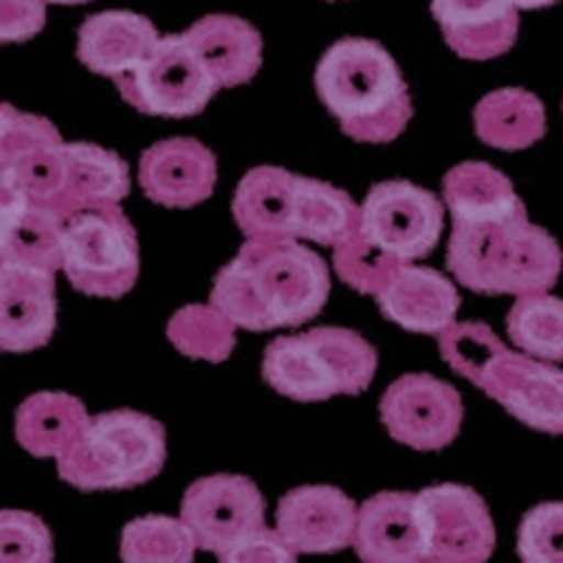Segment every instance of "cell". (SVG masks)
Here are the masks:
<instances>
[{"instance_id":"1","label":"cell","mask_w":563,"mask_h":563,"mask_svg":"<svg viewBox=\"0 0 563 563\" xmlns=\"http://www.w3.org/2000/svg\"><path fill=\"white\" fill-rule=\"evenodd\" d=\"M327 296V263L296 238H249L211 285V305L251 333L308 324Z\"/></svg>"},{"instance_id":"2","label":"cell","mask_w":563,"mask_h":563,"mask_svg":"<svg viewBox=\"0 0 563 563\" xmlns=\"http://www.w3.org/2000/svg\"><path fill=\"white\" fill-rule=\"evenodd\" d=\"M316 93L350 139L386 144L411 122L406 79L384 45L344 37L316 65Z\"/></svg>"},{"instance_id":"3","label":"cell","mask_w":563,"mask_h":563,"mask_svg":"<svg viewBox=\"0 0 563 563\" xmlns=\"http://www.w3.org/2000/svg\"><path fill=\"white\" fill-rule=\"evenodd\" d=\"M445 263L460 285L487 296H536L555 288L563 268L558 240L527 218L510 223H454Z\"/></svg>"},{"instance_id":"4","label":"cell","mask_w":563,"mask_h":563,"mask_svg":"<svg viewBox=\"0 0 563 563\" xmlns=\"http://www.w3.org/2000/svg\"><path fill=\"white\" fill-rule=\"evenodd\" d=\"M378 372V352L344 327H313L279 335L265 346L263 378L279 395L319 404L335 395H361Z\"/></svg>"},{"instance_id":"5","label":"cell","mask_w":563,"mask_h":563,"mask_svg":"<svg viewBox=\"0 0 563 563\" xmlns=\"http://www.w3.org/2000/svg\"><path fill=\"white\" fill-rule=\"evenodd\" d=\"M167 462V431L130 409L90 417L88 429L57 460L59 479L77 490H128L147 485Z\"/></svg>"},{"instance_id":"6","label":"cell","mask_w":563,"mask_h":563,"mask_svg":"<svg viewBox=\"0 0 563 563\" xmlns=\"http://www.w3.org/2000/svg\"><path fill=\"white\" fill-rule=\"evenodd\" d=\"M63 271L79 294L119 299L139 279V238L119 203H99L65 220Z\"/></svg>"},{"instance_id":"7","label":"cell","mask_w":563,"mask_h":563,"mask_svg":"<svg viewBox=\"0 0 563 563\" xmlns=\"http://www.w3.org/2000/svg\"><path fill=\"white\" fill-rule=\"evenodd\" d=\"M59 130L48 119L20 113L14 104L0 108V192L59 214L68 175V153Z\"/></svg>"},{"instance_id":"8","label":"cell","mask_w":563,"mask_h":563,"mask_svg":"<svg viewBox=\"0 0 563 563\" xmlns=\"http://www.w3.org/2000/svg\"><path fill=\"white\" fill-rule=\"evenodd\" d=\"M115 88L135 110L164 119L203 113L220 90L184 34L161 37L139 68L115 79Z\"/></svg>"},{"instance_id":"9","label":"cell","mask_w":563,"mask_h":563,"mask_svg":"<svg viewBox=\"0 0 563 563\" xmlns=\"http://www.w3.org/2000/svg\"><path fill=\"white\" fill-rule=\"evenodd\" d=\"M442 203L409 180H384L361 203V231L386 254L417 263L429 256L442 238Z\"/></svg>"},{"instance_id":"10","label":"cell","mask_w":563,"mask_h":563,"mask_svg":"<svg viewBox=\"0 0 563 563\" xmlns=\"http://www.w3.org/2000/svg\"><path fill=\"white\" fill-rule=\"evenodd\" d=\"M462 397L434 375L411 372L380 397V420L395 442L415 451L449 449L462 429Z\"/></svg>"},{"instance_id":"11","label":"cell","mask_w":563,"mask_h":563,"mask_svg":"<svg viewBox=\"0 0 563 563\" xmlns=\"http://www.w3.org/2000/svg\"><path fill=\"white\" fill-rule=\"evenodd\" d=\"M429 552L426 563H487L496 550V525L474 487L434 485L417 493Z\"/></svg>"},{"instance_id":"12","label":"cell","mask_w":563,"mask_h":563,"mask_svg":"<svg viewBox=\"0 0 563 563\" xmlns=\"http://www.w3.org/2000/svg\"><path fill=\"white\" fill-rule=\"evenodd\" d=\"M180 519L206 552H225L265 527V499L249 476L211 474L192 482L180 499Z\"/></svg>"},{"instance_id":"13","label":"cell","mask_w":563,"mask_h":563,"mask_svg":"<svg viewBox=\"0 0 563 563\" xmlns=\"http://www.w3.org/2000/svg\"><path fill=\"white\" fill-rule=\"evenodd\" d=\"M479 389L530 429L563 434V369L550 361L505 350Z\"/></svg>"},{"instance_id":"14","label":"cell","mask_w":563,"mask_h":563,"mask_svg":"<svg viewBox=\"0 0 563 563\" xmlns=\"http://www.w3.org/2000/svg\"><path fill=\"white\" fill-rule=\"evenodd\" d=\"M358 505L333 485H301L276 505V530L299 555H330L352 547Z\"/></svg>"},{"instance_id":"15","label":"cell","mask_w":563,"mask_h":563,"mask_svg":"<svg viewBox=\"0 0 563 563\" xmlns=\"http://www.w3.org/2000/svg\"><path fill=\"white\" fill-rule=\"evenodd\" d=\"M352 550L361 563H426L429 538L417 493L384 490L358 507Z\"/></svg>"},{"instance_id":"16","label":"cell","mask_w":563,"mask_h":563,"mask_svg":"<svg viewBox=\"0 0 563 563\" xmlns=\"http://www.w3.org/2000/svg\"><path fill=\"white\" fill-rule=\"evenodd\" d=\"M218 184V158L198 139H164L144 150L139 186L153 203L189 209L211 198Z\"/></svg>"},{"instance_id":"17","label":"cell","mask_w":563,"mask_h":563,"mask_svg":"<svg viewBox=\"0 0 563 563\" xmlns=\"http://www.w3.org/2000/svg\"><path fill=\"white\" fill-rule=\"evenodd\" d=\"M57 330L54 274L0 265V350L34 352Z\"/></svg>"},{"instance_id":"18","label":"cell","mask_w":563,"mask_h":563,"mask_svg":"<svg viewBox=\"0 0 563 563\" xmlns=\"http://www.w3.org/2000/svg\"><path fill=\"white\" fill-rule=\"evenodd\" d=\"M442 37L462 59H496L519 37V9L512 0H431Z\"/></svg>"},{"instance_id":"19","label":"cell","mask_w":563,"mask_h":563,"mask_svg":"<svg viewBox=\"0 0 563 563\" xmlns=\"http://www.w3.org/2000/svg\"><path fill=\"white\" fill-rule=\"evenodd\" d=\"M380 313L409 333L440 335L460 313V290L434 268L404 265L378 294Z\"/></svg>"},{"instance_id":"20","label":"cell","mask_w":563,"mask_h":563,"mask_svg":"<svg viewBox=\"0 0 563 563\" xmlns=\"http://www.w3.org/2000/svg\"><path fill=\"white\" fill-rule=\"evenodd\" d=\"M161 34L153 20L135 12H99L90 14L79 29V63L99 77L122 79L150 57Z\"/></svg>"},{"instance_id":"21","label":"cell","mask_w":563,"mask_h":563,"mask_svg":"<svg viewBox=\"0 0 563 563\" xmlns=\"http://www.w3.org/2000/svg\"><path fill=\"white\" fill-rule=\"evenodd\" d=\"M63 234L57 211L0 192V265L57 274L65 260Z\"/></svg>"},{"instance_id":"22","label":"cell","mask_w":563,"mask_h":563,"mask_svg":"<svg viewBox=\"0 0 563 563\" xmlns=\"http://www.w3.org/2000/svg\"><path fill=\"white\" fill-rule=\"evenodd\" d=\"M184 37L218 88H238L251 82L263 65V37L249 20L234 14H206L186 29Z\"/></svg>"},{"instance_id":"23","label":"cell","mask_w":563,"mask_h":563,"mask_svg":"<svg viewBox=\"0 0 563 563\" xmlns=\"http://www.w3.org/2000/svg\"><path fill=\"white\" fill-rule=\"evenodd\" d=\"M442 200L454 223L485 225L527 218L525 203L512 189L510 178L485 161H465L445 173Z\"/></svg>"},{"instance_id":"24","label":"cell","mask_w":563,"mask_h":563,"mask_svg":"<svg viewBox=\"0 0 563 563\" xmlns=\"http://www.w3.org/2000/svg\"><path fill=\"white\" fill-rule=\"evenodd\" d=\"M299 175L282 167H254L243 175L231 214L245 238H294Z\"/></svg>"},{"instance_id":"25","label":"cell","mask_w":563,"mask_h":563,"mask_svg":"<svg viewBox=\"0 0 563 563\" xmlns=\"http://www.w3.org/2000/svg\"><path fill=\"white\" fill-rule=\"evenodd\" d=\"M88 409L79 397L65 391H37L18 406L14 437L32 456L59 460L88 429Z\"/></svg>"},{"instance_id":"26","label":"cell","mask_w":563,"mask_h":563,"mask_svg":"<svg viewBox=\"0 0 563 563\" xmlns=\"http://www.w3.org/2000/svg\"><path fill=\"white\" fill-rule=\"evenodd\" d=\"M68 175L59 200V218L68 220L77 211L99 203H122L130 195V167L113 150L97 147L88 141H70Z\"/></svg>"},{"instance_id":"27","label":"cell","mask_w":563,"mask_h":563,"mask_svg":"<svg viewBox=\"0 0 563 563\" xmlns=\"http://www.w3.org/2000/svg\"><path fill=\"white\" fill-rule=\"evenodd\" d=\"M474 128L485 144L505 153L532 147L547 133L544 102L525 88H499L479 99Z\"/></svg>"},{"instance_id":"28","label":"cell","mask_w":563,"mask_h":563,"mask_svg":"<svg viewBox=\"0 0 563 563\" xmlns=\"http://www.w3.org/2000/svg\"><path fill=\"white\" fill-rule=\"evenodd\" d=\"M361 229V209L344 189L316 178H301L296 192L294 238L335 249Z\"/></svg>"},{"instance_id":"29","label":"cell","mask_w":563,"mask_h":563,"mask_svg":"<svg viewBox=\"0 0 563 563\" xmlns=\"http://www.w3.org/2000/svg\"><path fill=\"white\" fill-rule=\"evenodd\" d=\"M198 538L184 519L141 516L124 525L119 555L124 563H195Z\"/></svg>"},{"instance_id":"30","label":"cell","mask_w":563,"mask_h":563,"mask_svg":"<svg viewBox=\"0 0 563 563\" xmlns=\"http://www.w3.org/2000/svg\"><path fill=\"white\" fill-rule=\"evenodd\" d=\"M507 335L532 358L563 364V299L550 294L516 299L507 313Z\"/></svg>"},{"instance_id":"31","label":"cell","mask_w":563,"mask_h":563,"mask_svg":"<svg viewBox=\"0 0 563 563\" xmlns=\"http://www.w3.org/2000/svg\"><path fill=\"white\" fill-rule=\"evenodd\" d=\"M238 324L214 305H186L173 313L167 324V335L175 350L189 358L223 364L238 344Z\"/></svg>"},{"instance_id":"32","label":"cell","mask_w":563,"mask_h":563,"mask_svg":"<svg viewBox=\"0 0 563 563\" xmlns=\"http://www.w3.org/2000/svg\"><path fill=\"white\" fill-rule=\"evenodd\" d=\"M437 341H440L442 361L456 375H462V378L476 386H482L487 372L493 369V364L507 350L485 321H454L449 330H442L437 335Z\"/></svg>"},{"instance_id":"33","label":"cell","mask_w":563,"mask_h":563,"mask_svg":"<svg viewBox=\"0 0 563 563\" xmlns=\"http://www.w3.org/2000/svg\"><path fill=\"white\" fill-rule=\"evenodd\" d=\"M404 265L409 263L386 254V251L372 243L361 229L333 249L335 274H339V279L344 282V285H350V288L358 290V294L378 296L380 290L395 279L397 271L404 268Z\"/></svg>"},{"instance_id":"34","label":"cell","mask_w":563,"mask_h":563,"mask_svg":"<svg viewBox=\"0 0 563 563\" xmlns=\"http://www.w3.org/2000/svg\"><path fill=\"white\" fill-rule=\"evenodd\" d=\"M0 563H54L48 525L29 510L0 512Z\"/></svg>"},{"instance_id":"35","label":"cell","mask_w":563,"mask_h":563,"mask_svg":"<svg viewBox=\"0 0 563 563\" xmlns=\"http://www.w3.org/2000/svg\"><path fill=\"white\" fill-rule=\"evenodd\" d=\"M516 550L521 563H563V501H544L525 512Z\"/></svg>"},{"instance_id":"36","label":"cell","mask_w":563,"mask_h":563,"mask_svg":"<svg viewBox=\"0 0 563 563\" xmlns=\"http://www.w3.org/2000/svg\"><path fill=\"white\" fill-rule=\"evenodd\" d=\"M218 563H299V552L282 538V532L271 527L249 532L238 544L220 552Z\"/></svg>"},{"instance_id":"37","label":"cell","mask_w":563,"mask_h":563,"mask_svg":"<svg viewBox=\"0 0 563 563\" xmlns=\"http://www.w3.org/2000/svg\"><path fill=\"white\" fill-rule=\"evenodd\" d=\"M48 0H0V40L23 43L43 32Z\"/></svg>"},{"instance_id":"38","label":"cell","mask_w":563,"mask_h":563,"mask_svg":"<svg viewBox=\"0 0 563 563\" xmlns=\"http://www.w3.org/2000/svg\"><path fill=\"white\" fill-rule=\"evenodd\" d=\"M552 3H558V0H512V7L519 9H547L552 7Z\"/></svg>"},{"instance_id":"39","label":"cell","mask_w":563,"mask_h":563,"mask_svg":"<svg viewBox=\"0 0 563 563\" xmlns=\"http://www.w3.org/2000/svg\"><path fill=\"white\" fill-rule=\"evenodd\" d=\"M48 3H59V7H79V3H90V0H48Z\"/></svg>"}]
</instances>
